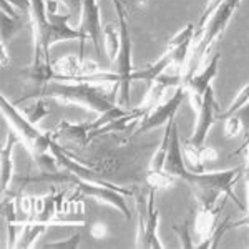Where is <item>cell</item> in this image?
<instances>
[{
    "mask_svg": "<svg viewBox=\"0 0 249 249\" xmlns=\"http://www.w3.org/2000/svg\"><path fill=\"white\" fill-rule=\"evenodd\" d=\"M116 93H107V90L100 83L88 82H58L52 80L43 85H37L29 98H55L62 102L63 105H77L83 107L85 110L105 113L115 107L113 98Z\"/></svg>",
    "mask_w": 249,
    "mask_h": 249,
    "instance_id": "obj_1",
    "label": "cell"
},
{
    "mask_svg": "<svg viewBox=\"0 0 249 249\" xmlns=\"http://www.w3.org/2000/svg\"><path fill=\"white\" fill-rule=\"evenodd\" d=\"M0 105L2 113L7 118V122L12 126V130L17 131L20 136V143L27 148V151L32 155L35 164L42 173H57V160L52 155V143L53 136L43 133L23 115V111L17 110L14 103H10L5 96H0Z\"/></svg>",
    "mask_w": 249,
    "mask_h": 249,
    "instance_id": "obj_2",
    "label": "cell"
},
{
    "mask_svg": "<svg viewBox=\"0 0 249 249\" xmlns=\"http://www.w3.org/2000/svg\"><path fill=\"white\" fill-rule=\"evenodd\" d=\"M243 168H231V170L224 171H203V173H195L188 170L179 179L188 183V186L191 188L195 198L198 199L199 206H213L218 203L219 196H230V198L239 206V210H246L241 204L238 196L232 191L234 181L239 178Z\"/></svg>",
    "mask_w": 249,
    "mask_h": 249,
    "instance_id": "obj_3",
    "label": "cell"
},
{
    "mask_svg": "<svg viewBox=\"0 0 249 249\" xmlns=\"http://www.w3.org/2000/svg\"><path fill=\"white\" fill-rule=\"evenodd\" d=\"M118 14V25H120V52L116 57V73L120 77L118 83V105L128 108L130 105V88H131V73L135 71L133 67V42L130 35V25H128L126 10L116 12Z\"/></svg>",
    "mask_w": 249,
    "mask_h": 249,
    "instance_id": "obj_4",
    "label": "cell"
},
{
    "mask_svg": "<svg viewBox=\"0 0 249 249\" xmlns=\"http://www.w3.org/2000/svg\"><path fill=\"white\" fill-rule=\"evenodd\" d=\"M138 208V232H136V248L140 249H163L164 244L158 236L160 211L155 206V190L146 198L140 196L136 199Z\"/></svg>",
    "mask_w": 249,
    "mask_h": 249,
    "instance_id": "obj_5",
    "label": "cell"
},
{
    "mask_svg": "<svg viewBox=\"0 0 249 249\" xmlns=\"http://www.w3.org/2000/svg\"><path fill=\"white\" fill-rule=\"evenodd\" d=\"M75 184L85 196H90L91 199L102 204H110L111 208L122 213L126 219L131 218V213L126 204V196H131V191H126L123 188H113L111 184L102 181H90V179L77 178V176H75Z\"/></svg>",
    "mask_w": 249,
    "mask_h": 249,
    "instance_id": "obj_6",
    "label": "cell"
},
{
    "mask_svg": "<svg viewBox=\"0 0 249 249\" xmlns=\"http://www.w3.org/2000/svg\"><path fill=\"white\" fill-rule=\"evenodd\" d=\"M188 98V91L183 85L176 87L175 93H173L170 98L164 100L163 103H158L153 110L150 111L144 118L140 122L138 128L135 130V135H142V133H148V131L155 130V128L161 126V124H166L168 122L175 120L176 111L179 110V107L183 105V102Z\"/></svg>",
    "mask_w": 249,
    "mask_h": 249,
    "instance_id": "obj_7",
    "label": "cell"
},
{
    "mask_svg": "<svg viewBox=\"0 0 249 249\" xmlns=\"http://www.w3.org/2000/svg\"><path fill=\"white\" fill-rule=\"evenodd\" d=\"M219 60H221V53L216 52L211 58L204 60V67L199 71H196L193 77L188 80V82L181 83V85L186 88L188 91V98H190L195 111H198V108L201 107L203 103V96L206 93V90L213 85V80L216 78L219 70ZM201 63V65H203Z\"/></svg>",
    "mask_w": 249,
    "mask_h": 249,
    "instance_id": "obj_8",
    "label": "cell"
},
{
    "mask_svg": "<svg viewBox=\"0 0 249 249\" xmlns=\"http://www.w3.org/2000/svg\"><path fill=\"white\" fill-rule=\"evenodd\" d=\"M219 111H221L219 105H218V102H216L214 90H213V85H211L203 96L201 107L196 111L198 115H196L195 130H193V135H191V138L188 140V143L201 148L204 142H206V136L210 133L211 126L214 124L216 120H218Z\"/></svg>",
    "mask_w": 249,
    "mask_h": 249,
    "instance_id": "obj_9",
    "label": "cell"
},
{
    "mask_svg": "<svg viewBox=\"0 0 249 249\" xmlns=\"http://www.w3.org/2000/svg\"><path fill=\"white\" fill-rule=\"evenodd\" d=\"M80 15H82V20H80L78 30L87 35V38L93 43L95 50L102 55L103 27H102V15H100L98 0H83Z\"/></svg>",
    "mask_w": 249,
    "mask_h": 249,
    "instance_id": "obj_10",
    "label": "cell"
},
{
    "mask_svg": "<svg viewBox=\"0 0 249 249\" xmlns=\"http://www.w3.org/2000/svg\"><path fill=\"white\" fill-rule=\"evenodd\" d=\"M223 208L224 199L223 203H216L213 206H199V211L195 219V230L198 238L201 239V244H196V248H204V244L211 239L213 232L218 228L219 213L223 211Z\"/></svg>",
    "mask_w": 249,
    "mask_h": 249,
    "instance_id": "obj_11",
    "label": "cell"
},
{
    "mask_svg": "<svg viewBox=\"0 0 249 249\" xmlns=\"http://www.w3.org/2000/svg\"><path fill=\"white\" fill-rule=\"evenodd\" d=\"M20 143V136L15 130H10L7 142L3 143L0 150V184H2V193L9 190V184L14 176V148Z\"/></svg>",
    "mask_w": 249,
    "mask_h": 249,
    "instance_id": "obj_12",
    "label": "cell"
},
{
    "mask_svg": "<svg viewBox=\"0 0 249 249\" xmlns=\"http://www.w3.org/2000/svg\"><path fill=\"white\" fill-rule=\"evenodd\" d=\"M173 122H175V120H171V122H168L166 124H164V133H163L161 143H160L158 150L155 151L153 158H151V163H150L151 171H163L164 170L166 156H168V151H170V138H171Z\"/></svg>",
    "mask_w": 249,
    "mask_h": 249,
    "instance_id": "obj_13",
    "label": "cell"
},
{
    "mask_svg": "<svg viewBox=\"0 0 249 249\" xmlns=\"http://www.w3.org/2000/svg\"><path fill=\"white\" fill-rule=\"evenodd\" d=\"M120 43H122V38H120V25L107 23V25L103 27V45H105V52H107L108 58L113 63L116 62V57H118Z\"/></svg>",
    "mask_w": 249,
    "mask_h": 249,
    "instance_id": "obj_14",
    "label": "cell"
},
{
    "mask_svg": "<svg viewBox=\"0 0 249 249\" xmlns=\"http://www.w3.org/2000/svg\"><path fill=\"white\" fill-rule=\"evenodd\" d=\"M0 30H2V42L7 43L10 38H14L15 35L18 34L20 30L23 29L25 22H23L22 15H17V17H12V15L5 14V12L0 10Z\"/></svg>",
    "mask_w": 249,
    "mask_h": 249,
    "instance_id": "obj_15",
    "label": "cell"
},
{
    "mask_svg": "<svg viewBox=\"0 0 249 249\" xmlns=\"http://www.w3.org/2000/svg\"><path fill=\"white\" fill-rule=\"evenodd\" d=\"M57 133H62L65 138L71 140L77 143H87L88 142V133H90V123L85 124H71L67 122H62L57 128Z\"/></svg>",
    "mask_w": 249,
    "mask_h": 249,
    "instance_id": "obj_16",
    "label": "cell"
},
{
    "mask_svg": "<svg viewBox=\"0 0 249 249\" xmlns=\"http://www.w3.org/2000/svg\"><path fill=\"white\" fill-rule=\"evenodd\" d=\"M45 230H47V226L43 223L25 224L23 230H22V234H20V243L15 244V248H30Z\"/></svg>",
    "mask_w": 249,
    "mask_h": 249,
    "instance_id": "obj_17",
    "label": "cell"
},
{
    "mask_svg": "<svg viewBox=\"0 0 249 249\" xmlns=\"http://www.w3.org/2000/svg\"><path fill=\"white\" fill-rule=\"evenodd\" d=\"M176 181V176L170 175L166 171H151L148 170L146 183L151 190H164V188H171Z\"/></svg>",
    "mask_w": 249,
    "mask_h": 249,
    "instance_id": "obj_18",
    "label": "cell"
},
{
    "mask_svg": "<svg viewBox=\"0 0 249 249\" xmlns=\"http://www.w3.org/2000/svg\"><path fill=\"white\" fill-rule=\"evenodd\" d=\"M23 115L30 120L34 124H37L40 120L50 115V110L45 105V98H34V102L23 107Z\"/></svg>",
    "mask_w": 249,
    "mask_h": 249,
    "instance_id": "obj_19",
    "label": "cell"
},
{
    "mask_svg": "<svg viewBox=\"0 0 249 249\" xmlns=\"http://www.w3.org/2000/svg\"><path fill=\"white\" fill-rule=\"evenodd\" d=\"M249 102V83L248 85H244L243 88L239 90V93L236 95V98L231 102V105L226 108L224 111H219V115H218V120H226L228 116H231V115H234L236 111H239L241 108H243L246 103Z\"/></svg>",
    "mask_w": 249,
    "mask_h": 249,
    "instance_id": "obj_20",
    "label": "cell"
},
{
    "mask_svg": "<svg viewBox=\"0 0 249 249\" xmlns=\"http://www.w3.org/2000/svg\"><path fill=\"white\" fill-rule=\"evenodd\" d=\"M241 130H243V124H241V120L236 113L224 120V135H226V138H234V136L239 135Z\"/></svg>",
    "mask_w": 249,
    "mask_h": 249,
    "instance_id": "obj_21",
    "label": "cell"
},
{
    "mask_svg": "<svg viewBox=\"0 0 249 249\" xmlns=\"http://www.w3.org/2000/svg\"><path fill=\"white\" fill-rule=\"evenodd\" d=\"M243 175H244V181H246V216L243 218V221H238L232 226H241V224H246L249 226V155H246V166L243 168Z\"/></svg>",
    "mask_w": 249,
    "mask_h": 249,
    "instance_id": "obj_22",
    "label": "cell"
},
{
    "mask_svg": "<svg viewBox=\"0 0 249 249\" xmlns=\"http://www.w3.org/2000/svg\"><path fill=\"white\" fill-rule=\"evenodd\" d=\"M173 230H175V232L178 234L179 241H181V248H186V249L195 248V244H193V241H191V236H190V228H188V223H184L183 226H175Z\"/></svg>",
    "mask_w": 249,
    "mask_h": 249,
    "instance_id": "obj_23",
    "label": "cell"
},
{
    "mask_svg": "<svg viewBox=\"0 0 249 249\" xmlns=\"http://www.w3.org/2000/svg\"><path fill=\"white\" fill-rule=\"evenodd\" d=\"M199 160L203 161V164L216 161V160H218V150L213 146H204L203 144V146L199 148Z\"/></svg>",
    "mask_w": 249,
    "mask_h": 249,
    "instance_id": "obj_24",
    "label": "cell"
},
{
    "mask_svg": "<svg viewBox=\"0 0 249 249\" xmlns=\"http://www.w3.org/2000/svg\"><path fill=\"white\" fill-rule=\"evenodd\" d=\"M78 243H80V234H73L70 239H67V241H57V243H48L45 248H70V249H73V248H77V246H78Z\"/></svg>",
    "mask_w": 249,
    "mask_h": 249,
    "instance_id": "obj_25",
    "label": "cell"
},
{
    "mask_svg": "<svg viewBox=\"0 0 249 249\" xmlns=\"http://www.w3.org/2000/svg\"><path fill=\"white\" fill-rule=\"evenodd\" d=\"M90 234L93 236L95 239H103V238H105V236L108 234L107 224H103V223H95L93 226L90 228Z\"/></svg>",
    "mask_w": 249,
    "mask_h": 249,
    "instance_id": "obj_26",
    "label": "cell"
},
{
    "mask_svg": "<svg viewBox=\"0 0 249 249\" xmlns=\"http://www.w3.org/2000/svg\"><path fill=\"white\" fill-rule=\"evenodd\" d=\"M12 7H15L18 12H25L27 15H30L32 10V2L30 0H7Z\"/></svg>",
    "mask_w": 249,
    "mask_h": 249,
    "instance_id": "obj_27",
    "label": "cell"
},
{
    "mask_svg": "<svg viewBox=\"0 0 249 249\" xmlns=\"http://www.w3.org/2000/svg\"><path fill=\"white\" fill-rule=\"evenodd\" d=\"M60 2H62L63 5L67 7L68 12H70L71 15H73V14H80V12H82L83 0H60Z\"/></svg>",
    "mask_w": 249,
    "mask_h": 249,
    "instance_id": "obj_28",
    "label": "cell"
},
{
    "mask_svg": "<svg viewBox=\"0 0 249 249\" xmlns=\"http://www.w3.org/2000/svg\"><path fill=\"white\" fill-rule=\"evenodd\" d=\"M0 50H2V55H0V63H2V68H5L10 63L9 52H7V43L0 42Z\"/></svg>",
    "mask_w": 249,
    "mask_h": 249,
    "instance_id": "obj_29",
    "label": "cell"
},
{
    "mask_svg": "<svg viewBox=\"0 0 249 249\" xmlns=\"http://www.w3.org/2000/svg\"><path fill=\"white\" fill-rule=\"evenodd\" d=\"M115 5V10L116 12H122V10H126V2L124 0H111Z\"/></svg>",
    "mask_w": 249,
    "mask_h": 249,
    "instance_id": "obj_30",
    "label": "cell"
}]
</instances>
